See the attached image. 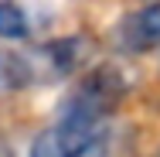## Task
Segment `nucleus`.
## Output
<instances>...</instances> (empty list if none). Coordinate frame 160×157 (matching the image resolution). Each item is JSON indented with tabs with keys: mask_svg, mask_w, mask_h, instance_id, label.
I'll list each match as a JSON object with an SVG mask.
<instances>
[{
	"mask_svg": "<svg viewBox=\"0 0 160 157\" xmlns=\"http://www.w3.org/2000/svg\"><path fill=\"white\" fill-rule=\"evenodd\" d=\"M0 157H17L14 144H10V140H3V137H0Z\"/></svg>",
	"mask_w": 160,
	"mask_h": 157,
	"instance_id": "obj_7",
	"label": "nucleus"
},
{
	"mask_svg": "<svg viewBox=\"0 0 160 157\" xmlns=\"http://www.w3.org/2000/svg\"><path fill=\"white\" fill-rule=\"evenodd\" d=\"M0 38L7 41L28 38V14L17 0H0Z\"/></svg>",
	"mask_w": 160,
	"mask_h": 157,
	"instance_id": "obj_6",
	"label": "nucleus"
},
{
	"mask_svg": "<svg viewBox=\"0 0 160 157\" xmlns=\"http://www.w3.org/2000/svg\"><path fill=\"white\" fill-rule=\"evenodd\" d=\"M34 82H38V68H34L31 58L0 48V96L21 92V89H28Z\"/></svg>",
	"mask_w": 160,
	"mask_h": 157,
	"instance_id": "obj_5",
	"label": "nucleus"
},
{
	"mask_svg": "<svg viewBox=\"0 0 160 157\" xmlns=\"http://www.w3.org/2000/svg\"><path fill=\"white\" fill-rule=\"evenodd\" d=\"M116 48L129 55H143V51H157L160 48V0H150L143 7H136L116 24Z\"/></svg>",
	"mask_w": 160,
	"mask_h": 157,
	"instance_id": "obj_3",
	"label": "nucleus"
},
{
	"mask_svg": "<svg viewBox=\"0 0 160 157\" xmlns=\"http://www.w3.org/2000/svg\"><path fill=\"white\" fill-rule=\"evenodd\" d=\"M126 96V82L119 75V68L112 65H96L92 72H85L58 102V116L68 120H85V123H102L106 116L116 113V106Z\"/></svg>",
	"mask_w": 160,
	"mask_h": 157,
	"instance_id": "obj_1",
	"label": "nucleus"
},
{
	"mask_svg": "<svg viewBox=\"0 0 160 157\" xmlns=\"http://www.w3.org/2000/svg\"><path fill=\"white\" fill-rule=\"evenodd\" d=\"M99 130H102V123L58 116V123H51L31 140L28 157H85L99 144Z\"/></svg>",
	"mask_w": 160,
	"mask_h": 157,
	"instance_id": "obj_2",
	"label": "nucleus"
},
{
	"mask_svg": "<svg viewBox=\"0 0 160 157\" xmlns=\"http://www.w3.org/2000/svg\"><path fill=\"white\" fill-rule=\"evenodd\" d=\"M41 55L51 65V75H72L75 68H82L85 55H89V44H85V38H58L51 44H44Z\"/></svg>",
	"mask_w": 160,
	"mask_h": 157,
	"instance_id": "obj_4",
	"label": "nucleus"
}]
</instances>
